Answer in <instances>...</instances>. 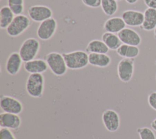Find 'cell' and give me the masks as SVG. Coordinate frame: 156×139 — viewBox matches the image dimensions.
<instances>
[{"mask_svg":"<svg viewBox=\"0 0 156 139\" xmlns=\"http://www.w3.org/2000/svg\"><path fill=\"white\" fill-rule=\"evenodd\" d=\"M143 2L147 8L156 9V0H143Z\"/></svg>","mask_w":156,"mask_h":139,"instance_id":"obj_29","label":"cell"},{"mask_svg":"<svg viewBox=\"0 0 156 139\" xmlns=\"http://www.w3.org/2000/svg\"><path fill=\"white\" fill-rule=\"evenodd\" d=\"M101 40L110 50H116L122 44L118 34L105 32L101 36Z\"/></svg>","mask_w":156,"mask_h":139,"instance_id":"obj_20","label":"cell"},{"mask_svg":"<svg viewBox=\"0 0 156 139\" xmlns=\"http://www.w3.org/2000/svg\"><path fill=\"white\" fill-rule=\"evenodd\" d=\"M147 102L149 106L156 111V91H153L149 94Z\"/></svg>","mask_w":156,"mask_h":139,"instance_id":"obj_27","label":"cell"},{"mask_svg":"<svg viewBox=\"0 0 156 139\" xmlns=\"http://www.w3.org/2000/svg\"><path fill=\"white\" fill-rule=\"evenodd\" d=\"M31 20L25 15L15 16L10 25L5 29L7 35L17 37L23 34L31 25Z\"/></svg>","mask_w":156,"mask_h":139,"instance_id":"obj_5","label":"cell"},{"mask_svg":"<svg viewBox=\"0 0 156 139\" xmlns=\"http://www.w3.org/2000/svg\"><path fill=\"white\" fill-rule=\"evenodd\" d=\"M102 121L105 129L114 132L119 129L120 126V118L119 114L113 109H107L102 113Z\"/></svg>","mask_w":156,"mask_h":139,"instance_id":"obj_10","label":"cell"},{"mask_svg":"<svg viewBox=\"0 0 156 139\" xmlns=\"http://www.w3.org/2000/svg\"><path fill=\"white\" fill-rule=\"evenodd\" d=\"M57 26L56 20L52 17L40 23L37 29L38 38L43 41L50 40L55 34Z\"/></svg>","mask_w":156,"mask_h":139,"instance_id":"obj_6","label":"cell"},{"mask_svg":"<svg viewBox=\"0 0 156 139\" xmlns=\"http://www.w3.org/2000/svg\"><path fill=\"white\" fill-rule=\"evenodd\" d=\"M134 73V59H122L117 66V74L119 80L124 83L129 82Z\"/></svg>","mask_w":156,"mask_h":139,"instance_id":"obj_8","label":"cell"},{"mask_svg":"<svg viewBox=\"0 0 156 139\" xmlns=\"http://www.w3.org/2000/svg\"><path fill=\"white\" fill-rule=\"evenodd\" d=\"M116 1L118 2V1H122V0H116Z\"/></svg>","mask_w":156,"mask_h":139,"instance_id":"obj_33","label":"cell"},{"mask_svg":"<svg viewBox=\"0 0 156 139\" xmlns=\"http://www.w3.org/2000/svg\"><path fill=\"white\" fill-rule=\"evenodd\" d=\"M21 124V119L19 115L2 112L0 114V127L10 130H17Z\"/></svg>","mask_w":156,"mask_h":139,"instance_id":"obj_13","label":"cell"},{"mask_svg":"<svg viewBox=\"0 0 156 139\" xmlns=\"http://www.w3.org/2000/svg\"><path fill=\"white\" fill-rule=\"evenodd\" d=\"M137 133L140 139H156V135L154 131L147 127L137 129Z\"/></svg>","mask_w":156,"mask_h":139,"instance_id":"obj_24","label":"cell"},{"mask_svg":"<svg viewBox=\"0 0 156 139\" xmlns=\"http://www.w3.org/2000/svg\"><path fill=\"white\" fill-rule=\"evenodd\" d=\"M23 62L19 52H12L8 56L5 62V68L7 73L11 76L17 74L21 70Z\"/></svg>","mask_w":156,"mask_h":139,"instance_id":"obj_14","label":"cell"},{"mask_svg":"<svg viewBox=\"0 0 156 139\" xmlns=\"http://www.w3.org/2000/svg\"><path fill=\"white\" fill-rule=\"evenodd\" d=\"M15 15L8 5L2 6L0 9V27L1 29H6L10 25Z\"/></svg>","mask_w":156,"mask_h":139,"instance_id":"obj_22","label":"cell"},{"mask_svg":"<svg viewBox=\"0 0 156 139\" xmlns=\"http://www.w3.org/2000/svg\"><path fill=\"white\" fill-rule=\"evenodd\" d=\"M24 5V0H7V5L9 7Z\"/></svg>","mask_w":156,"mask_h":139,"instance_id":"obj_28","label":"cell"},{"mask_svg":"<svg viewBox=\"0 0 156 139\" xmlns=\"http://www.w3.org/2000/svg\"><path fill=\"white\" fill-rule=\"evenodd\" d=\"M23 66L24 70L29 74H43L49 68L45 60L41 59H35L26 62Z\"/></svg>","mask_w":156,"mask_h":139,"instance_id":"obj_15","label":"cell"},{"mask_svg":"<svg viewBox=\"0 0 156 139\" xmlns=\"http://www.w3.org/2000/svg\"><path fill=\"white\" fill-rule=\"evenodd\" d=\"M82 2L87 7L93 9L99 8L101 5V0H81Z\"/></svg>","mask_w":156,"mask_h":139,"instance_id":"obj_26","label":"cell"},{"mask_svg":"<svg viewBox=\"0 0 156 139\" xmlns=\"http://www.w3.org/2000/svg\"><path fill=\"white\" fill-rule=\"evenodd\" d=\"M68 69L72 70H80L85 68L88 64V54L86 51L77 50L63 53Z\"/></svg>","mask_w":156,"mask_h":139,"instance_id":"obj_1","label":"cell"},{"mask_svg":"<svg viewBox=\"0 0 156 139\" xmlns=\"http://www.w3.org/2000/svg\"><path fill=\"white\" fill-rule=\"evenodd\" d=\"M109 51L108 47L105 45L102 40L94 39L91 40L87 45L85 51L89 53H100L107 54Z\"/></svg>","mask_w":156,"mask_h":139,"instance_id":"obj_21","label":"cell"},{"mask_svg":"<svg viewBox=\"0 0 156 139\" xmlns=\"http://www.w3.org/2000/svg\"><path fill=\"white\" fill-rule=\"evenodd\" d=\"M44 89V77L43 74H29L26 83L27 94L35 98L42 97Z\"/></svg>","mask_w":156,"mask_h":139,"instance_id":"obj_3","label":"cell"},{"mask_svg":"<svg viewBox=\"0 0 156 139\" xmlns=\"http://www.w3.org/2000/svg\"><path fill=\"white\" fill-rule=\"evenodd\" d=\"M151 126L152 129L156 131V118L154 119L151 122Z\"/></svg>","mask_w":156,"mask_h":139,"instance_id":"obj_30","label":"cell"},{"mask_svg":"<svg viewBox=\"0 0 156 139\" xmlns=\"http://www.w3.org/2000/svg\"><path fill=\"white\" fill-rule=\"evenodd\" d=\"M116 53L118 55L122 58L134 59L138 56L140 54V49L136 46L122 43L116 49Z\"/></svg>","mask_w":156,"mask_h":139,"instance_id":"obj_19","label":"cell"},{"mask_svg":"<svg viewBox=\"0 0 156 139\" xmlns=\"http://www.w3.org/2000/svg\"><path fill=\"white\" fill-rule=\"evenodd\" d=\"M52 9L44 5H33L27 9V15L33 21L41 23L52 17Z\"/></svg>","mask_w":156,"mask_h":139,"instance_id":"obj_7","label":"cell"},{"mask_svg":"<svg viewBox=\"0 0 156 139\" xmlns=\"http://www.w3.org/2000/svg\"><path fill=\"white\" fill-rule=\"evenodd\" d=\"M121 18L127 26L141 27L144 21V13L138 10L129 9L122 13Z\"/></svg>","mask_w":156,"mask_h":139,"instance_id":"obj_12","label":"cell"},{"mask_svg":"<svg viewBox=\"0 0 156 139\" xmlns=\"http://www.w3.org/2000/svg\"><path fill=\"white\" fill-rule=\"evenodd\" d=\"M112 59L107 54L89 53V64L99 68H105L110 65Z\"/></svg>","mask_w":156,"mask_h":139,"instance_id":"obj_17","label":"cell"},{"mask_svg":"<svg viewBox=\"0 0 156 139\" xmlns=\"http://www.w3.org/2000/svg\"><path fill=\"white\" fill-rule=\"evenodd\" d=\"M40 49V43L35 38L30 37L26 38L21 43L19 54L24 62L35 59Z\"/></svg>","mask_w":156,"mask_h":139,"instance_id":"obj_4","label":"cell"},{"mask_svg":"<svg viewBox=\"0 0 156 139\" xmlns=\"http://www.w3.org/2000/svg\"><path fill=\"white\" fill-rule=\"evenodd\" d=\"M101 7L105 15L112 16L118 10V1L116 0H101Z\"/></svg>","mask_w":156,"mask_h":139,"instance_id":"obj_23","label":"cell"},{"mask_svg":"<svg viewBox=\"0 0 156 139\" xmlns=\"http://www.w3.org/2000/svg\"><path fill=\"white\" fill-rule=\"evenodd\" d=\"M0 139H16V137L10 129L1 127Z\"/></svg>","mask_w":156,"mask_h":139,"instance_id":"obj_25","label":"cell"},{"mask_svg":"<svg viewBox=\"0 0 156 139\" xmlns=\"http://www.w3.org/2000/svg\"><path fill=\"white\" fill-rule=\"evenodd\" d=\"M122 43L138 46L141 43V37L134 29L125 27L117 34Z\"/></svg>","mask_w":156,"mask_h":139,"instance_id":"obj_11","label":"cell"},{"mask_svg":"<svg viewBox=\"0 0 156 139\" xmlns=\"http://www.w3.org/2000/svg\"><path fill=\"white\" fill-rule=\"evenodd\" d=\"M154 37L155 38H156V27L154 29Z\"/></svg>","mask_w":156,"mask_h":139,"instance_id":"obj_32","label":"cell"},{"mask_svg":"<svg viewBox=\"0 0 156 139\" xmlns=\"http://www.w3.org/2000/svg\"><path fill=\"white\" fill-rule=\"evenodd\" d=\"M126 1V2H127V3H128L129 4H136L137 2H138V0H125Z\"/></svg>","mask_w":156,"mask_h":139,"instance_id":"obj_31","label":"cell"},{"mask_svg":"<svg viewBox=\"0 0 156 139\" xmlns=\"http://www.w3.org/2000/svg\"><path fill=\"white\" fill-rule=\"evenodd\" d=\"M44 60L46 62L49 69L56 76H62L67 72V66L62 54L57 52L48 53Z\"/></svg>","mask_w":156,"mask_h":139,"instance_id":"obj_2","label":"cell"},{"mask_svg":"<svg viewBox=\"0 0 156 139\" xmlns=\"http://www.w3.org/2000/svg\"><path fill=\"white\" fill-rule=\"evenodd\" d=\"M0 107L4 112L20 115L23 110L22 103L16 98L8 95H2Z\"/></svg>","mask_w":156,"mask_h":139,"instance_id":"obj_9","label":"cell"},{"mask_svg":"<svg viewBox=\"0 0 156 139\" xmlns=\"http://www.w3.org/2000/svg\"><path fill=\"white\" fill-rule=\"evenodd\" d=\"M142 29L151 31L156 27V9L147 8L144 12V21L141 26Z\"/></svg>","mask_w":156,"mask_h":139,"instance_id":"obj_18","label":"cell"},{"mask_svg":"<svg viewBox=\"0 0 156 139\" xmlns=\"http://www.w3.org/2000/svg\"><path fill=\"white\" fill-rule=\"evenodd\" d=\"M126 24L121 17L112 16L105 21L103 28L105 32L118 34L126 27Z\"/></svg>","mask_w":156,"mask_h":139,"instance_id":"obj_16","label":"cell"}]
</instances>
